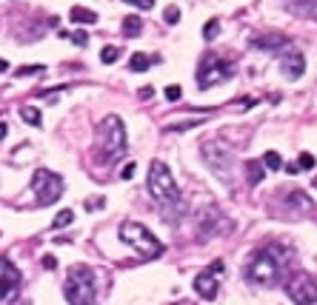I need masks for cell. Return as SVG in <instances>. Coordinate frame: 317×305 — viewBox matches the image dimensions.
Listing matches in <instances>:
<instances>
[{"label":"cell","mask_w":317,"mask_h":305,"mask_svg":"<svg viewBox=\"0 0 317 305\" xmlns=\"http://www.w3.org/2000/svg\"><path fill=\"white\" fill-rule=\"evenodd\" d=\"M289 257H291V251L280 243L263 245L260 251L252 254V260H249V265H246V279L252 285H260V288L277 285V282L286 277Z\"/></svg>","instance_id":"6da1fadb"},{"label":"cell","mask_w":317,"mask_h":305,"mask_svg":"<svg viewBox=\"0 0 317 305\" xmlns=\"http://www.w3.org/2000/svg\"><path fill=\"white\" fill-rule=\"evenodd\" d=\"M126 154V126L117 114H109L100 126H97V163H112V160Z\"/></svg>","instance_id":"7a4b0ae2"},{"label":"cell","mask_w":317,"mask_h":305,"mask_svg":"<svg viewBox=\"0 0 317 305\" xmlns=\"http://www.w3.org/2000/svg\"><path fill=\"white\" fill-rule=\"evenodd\" d=\"M97 285H95V271L89 265H74L69 268L66 277V302L69 305H95Z\"/></svg>","instance_id":"3957f363"},{"label":"cell","mask_w":317,"mask_h":305,"mask_svg":"<svg viewBox=\"0 0 317 305\" xmlns=\"http://www.w3.org/2000/svg\"><path fill=\"white\" fill-rule=\"evenodd\" d=\"M120 240L126 245H132L134 251L140 254V260H154V257L163 254V245H160L157 237L151 234L146 226L134 223V220H126L123 226H120Z\"/></svg>","instance_id":"277c9868"},{"label":"cell","mask_w":317,"mask_h":305,"mask_svg":"<svg viewBox=\"0 0 317 305\" xmlns=\"http://www.w3.org/2000/svg\"><path fill=\"white\" fill-rule=\"evenodd\" d=\"M149 194L160 206H180V191H177L175 177L166 168V163H160V160H154L149 166Z\"/></svg>","instance_id":"5b68a950"},{"label":"cell","mask_w":317,"mask_h":305,"mask_svg":"<svg viewBox=\"0 0 317 305\" xmlns=\"http://www.w3.org/2000/svg\"><path fill=\"white\" fill-rule=\"evenodd\" d=\"M229 77H234V63L223 60L220 54H209L197 66V86L200 88L217 86V83H223V80H229Z\"/></svg>","instance_id":"8992f818"},{"label":"cell","mask_w":317,"mask_h":305,"mask_svg":"<svg viewBox=\"0 0 317 305\" xmlns=\"http://www.w3.org/2000/svg\"><path fill=\"white\" fill-rule=\"evenodd\" d=\"M32 191L37 194L40 206H52V202L60 200V194H63V177L49 171V168H37L32 174Z\"/></svg>","instance_id":"52a82bcc"},{"label":"cell","mask_w":317,"mask_h":305,"mask_svg":"<svg viewBox=\"0 0 317 305\" xmlns=\"http://www.w3.org/2000/svg\"><path fill=\"white\" fill-rule=\"evenodd\" d=\"M286 294H289L291 302H297V305H314L317 302V282H314V277L306 274V271L291 274L289 282H286Z\"/></svg>","instance_id":"ba28073f"},{"label":"cell","mask_w":317,"mask_h":305,"mask_svg":"<svg viewBox=\"0 0 317 305\" xmlns=\"http://www.w3.org/2000/svg\"><path fill=\"white\" fill-rule=\"evenodd\" d=\"M20 282H23L20 271L15 268L9 260H3V257H0V305H12L15 299H18Z\"/></svg>","instance_id":"9c48e42d"},{"label":"cell","mask_w":317,"mask_h":305,"mask_svg":"<svg viewBox=\"0 0 317 305\" xmlns=\"http://www.w3.org/2000/svg\"><path fill=\"white\" fill-rule=\"evenodd\" d=\"M203 160H206V163L214 168V174H217V177H223V180L229 177V174H226V171H229V166H226V163L231 160L229 148H223L220 143H206V146H203Z\"/></svg>","instance_id":"30bf717a"},{"label":"cell","mask_w":317,"mask_h":305,"mask_svg":"<svg viewBox=\"0 0 317 305\" xmlns=\"http://www.w3.org/2000/svg\"><path fill=\"white\" fill-rule=\"evenodd\" d=\"M280 71L289 80H300V74L306 71V57L294 49H289L286 54H280Z\"/></svg>","instance_id":"8fae6325"},{"label":"cell","mask_w":317,"mask_h":305,"mask_svg":"<svg viewBox=\"0 0 317 305\" xmlns=\"http://www.w3.org/2000/svg\"><path fill=\"white\" fill-rule=\"evenodd\" d=\"M194 291H197L203 299H214V296H217V274L200 271V274L194 277Z\"/></svg>","instance_id":"7c38bea8"},{"label":"cell","mask_w":317,"mask_h":305,"mask_svg":"<svg viewBox=\"0 0 317 305\" xmlns=\"http://www.w3.org/2000/svg\"><path fill=\"white\" fill-rule=\"evenodd\" d=\"M283 3H286V9L291 15H303V18H308V15L317 12V0H283Z\"/></svg>","instance_id":"4fadbf2b"},{"label":"cell","mask_w":317,"mask_h":305,"mask_svg":"<svg viewBox=\"0 0 317 305\" xmlns=\"http://www.w3.org/2000/svg\"><path fill=\"white\" fill-rule=\"evenodd\" d=\"M252 46L255 49H272V52H277V49H283V46H289V40L283 35H269V37H252Z\"/></svg>","instance_id":"5bb4252c"},{"label":"cell","mask_w":317,"mask_h":305,"mask_svg":"<svg viewBox=\"0 0 317 305\" xmlns=\"http://www.w3.org/2000/svg\"><path fill=\"white\" fill-rule=\"evenodd\" d=\"M140 32H143L140 15H126V18H123V35L126 37H137Z\"/></svg>","instance_id":"9a60e30c"},{"label":"cell","mask_w":317,"mask_h":305,"mask_svg":"<svg viewBox=\"0 0 317 305\" xmlns=\"http://www.w3.org/2000/svg\"><path fill=\"white\" fill-rule=\"evenodd\" d=\"M69 18H71V23H97V12H89L83 6H71Z\"/></svg>","instance_id":"2e32d148"},{"label":"cell","mask_w":317,"mask_h":305,"mask_svg":"<svg viewBox=\"0 0 317 305\" xmlns=\"http://www.w3.org/2000/svg\"><path fill=\"white\" fill-rule=\"evenodd\" d=\"M246 171H249V183H252V185L263 183L266 171H263V163H260V160H249V163H246Z\"/></svg>","instance_id":"e0dca14e"},{"label":"cell","mask_w":317,"mask_h":305,"mask_svg":"<svg viewBox=\"0 0 317 305\" xmlns=\"http://www.w3.org/2000/svg\"><path fill=\"white\" fill-rule=\"evenodd\" d=\"M151 63H154V60H151L149 54H140V52H137V54H132V60H129V69H132V71H146Z\"/></svg>","instance_id":"ac0fdd59"},{"label":"cell","mask_w":317,"mask_h":305,"mask_svg":"<svg viewBox=\"0 0 317 305\" xmlns=\"http://www.w3.org/2000/svg\"><path fill=\"white\" fill-rule=\"evenodd\" d=\"M71 223H74V211H71V209H63L60 214L52 220V228L57 231V228H66V226H71Z\"/></svg>","instance_id":"d6986e66"},{"label":"cell","mask_w":317,"mask_h":305,"mask_svg":"<svg viewBox=\"0 0 317 305\" xmlns=\"http://www.w3.org/2000/svg\"><path fill=\"white\" fill-rule=\"evenodd\" d=\"M263 168L280 171V168H283V157L277 154V151H266V154H263Z\"/></svg>","instance_id":"ffe728a7"},{"label":"cell","mask_w":317,"mask_h":305,"mask_svg":"<svg viewBox=\"0 0 317 305\" xmlns=\"http://www.w3.org/2000/svg\"><path fill=\"white\" fill-rule=\"evenodd\" d=\"M20 117H23L29 126H40V112H37L35 106H23V109H20Z\"/></svg>","instance_id":"44dd1931"},{"label":"cell","mask_w":317,"mask_h":305,"mask_svg":"<svg viewBox=\"0 0 317 305\" xmlns=\"http://www.w3.org/2000/svg\"><path fill=\"white\" fill-rule=\"evenodd\" d=\"M217 32H220V20H209V23L203 26V37H206V40H214Z\"/></svg>","instance_id":"7402d4cb"},{"label":"cell","mask_w":317,"mask_h":305,"mask_svg":"<svg viewBox=\"0 0 317 305\" xmlns=\"http://www.w3.org/2000/svg\"><path fill=\"white\" fill-rule=\"evenodd\" d=\"M163 20H166L169 26H177V23H180V9H177V6H169V9L163 12Z\"/></svg>","instance_id":"603a6c76"},{"label":"cell","mask_w":317,"mask_h":305,"mask_svg":"<svg viewBox=\"0 0 317 305\" xmlns=\"http://www.w3.org/2000/svg\"><path fill=\"white\" fill-rule=\"evenodd\" d=\"M300 168H303V171H311V168H314V157H311L308 151H303V154L297 157V171Z\"/></svg>","instance_id":"cb8c5ba5"},{"label":"cell","mask_w":317,"mask_h":305,"mask_svg":"<svg viewBox=\"0 0 317 305\" xmlns=\"http://www.w3.org/2000/svg\"><path fill=\"white\" fill-rule=\"evenodd\" d=\"M100 60H103L106 66H112V63L117 60V49H115V46H106L103 52H100Z\"/></svg>","instance_id":"d4e9b609"},{"label":"cell","mask_w":317,"mask_h":305,"mask_svg":"<svg viewBox=\"0 0 317 305\" xmlns=\"http://www.w3.org/2000/svg\"><path fill=\"white\" fill-rule=\"evenodd\" d=\"M40 71H43V66H23V69H18L15 74H18V77H26V74H40Z\"/></svg>","instance_id":"484cf974"},{"label":"cell","mask_w":317,"mask_h":305,"mask_svg":"<svg viewBox=\"0 0 317 305\" xmlns=\"http://www.w3.org/2000/svg\"><path fill=\"white\" fill-rule=\"evenodd\" d=\"M66 37H71V40H74V43H77V46H86V43H89L86 32H69V35H66Z\"/></svg>","instance_id":"4316f807"},{"label":"cell","mask_w":317,"mask_h":305,"mask_svg":"<svg viewBox=\"0 0 317 305\" xmlns=\"http://www.w3.org/2000/svg\"><path fill=\"white\" fill-rule=\"evenodd\" d=\"M123 3H129V6H137V9H151V6H154V0H123Z\"/></svg>","instance_id":"83f0119b"},{"label":"cell","mask_w":317,"mask_h":305,"mask_svg":"<svg viewBox=\"0 0 317 305\" xmlns=\"http://www.w3.org/2000/svg\"><path fill=\"white\" fill-rule=\"evenodd\" d=\"M166 100L177 103V100H180V86H169V88H166Z\"/></svg>","instance_id":"f1b7e54d"},{"label":"cell","mask_w":317,"mask_h":305,"mask_svg":"<svg viewBox=\"0 0 317 305\" xmlns=\"http://www.w3.org/2000/svg\"><path fill=\"white\" fill-rule=\"evenodd\" d=\"M134 171H137V166H134V163H126V166H123V171H120V177H123V180H132V177H134Z\"/></svg>","instance_id":"f546056e"},{"label":"cell","mask_w":317,"mask_h":305,"mask_svg":"<svg viewBox=\"0 0 317 305\" xmlns=\"http://www.w3.org/2000/svg\"><path fill=\"white\" fill-rule=\"evenodd\" d=\"M43 268H49V271L57 268V260H54L52 254H46V257H43Z\"/></svg>","instance_id":"4dcf8cb0"},{"label":"cell","mask_w":317,"mask_h":305,"mask_svg":"<svg viewBox=\"0 0 317 305\" xmlns=\"http://www.w3.org/2000/svg\"><path fill=\"white\" fill-rule=\"evenodd\" d=\"M103 206H106L103 197H97V200H89V202H86V209H103Z\"/></svg>","instance_id":"1f68e13d"},{"label":"cell","mask_w":317,"mask_h":305,"mask_svg":"<svg viewBox=\"0 0 317 305\" xmlns=\"http://www.w3.org/2000/svg\"><path fill=\"white\" fill-rule=\"evenodd\" d=\"M151 94H154V88H151V86L140 88V97H143V100H149V97H151Z\"/></svg>","instance_id":"d6a6232c"},{"label":"cell","mask_w":317,"mask_h":305,"mask_svg":"<svg viewBox=\"0 0 317 305\" xmlns=\"http://www.w3.org/2000/svg\"><path fill=\"white\" fill-rule=\"evenodd\" d=\"M6 131H9V129H6V123H3V120H0V140H3V137H6Z\"/></svg>","instance_id":"836d02e7"},{"label":"cell","mask_w":317,"mask_h":305,"mask_svg":"<svg viewBox=\"0 0 317 305\" xmlns=\"http://www.w3.org/2000/svg\"><path fill=\"white\" fill-rule=\"evenodd\" d=\"M0 71H9V63L6 60H0Z\"/></svg>","instance_id":"e575fe53"},{"label":"cell","mask_w":317,"mask_h":305,"mask_svg":"<svg viewBox=\"0 0 317 305\" xmlns=\"http://www.w3.org/2000/svg\"><path fill=\"white\" fill-rule=\"evenodd\" d=\"M175 305H189V302H175Z\"/></svg>","instance_id":"d590c367"}]
</instances>
